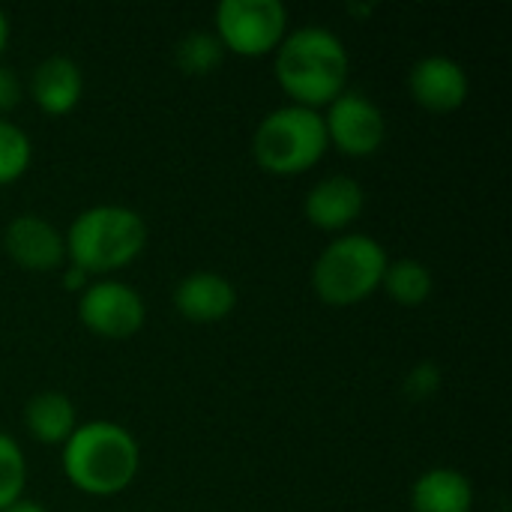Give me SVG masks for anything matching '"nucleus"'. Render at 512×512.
Segmentation results:
<instances>
[{
	"label": "nucleus",
	"instance_id": "obj_8",
	"mask_svg": "<svg viewBox=\"0 0 512 512\" xmlns=\"http://www.w3.org/2000/svg\"><path fill=\"white\" fill-rule=\"evenodd\" d=\"M321 117H324L327 144L351 159H366L378 153L387 138L384 111L360 90L339 93Z\"/></svg>",
	"mask_w": 512,
	"mask_h": 512
},
{
	"label": "nucleus",
	"instance_id": "obj_6",
	"mask_svg": "<svg viewBox=\"0 0 512 512\" xmlns=\"http://www.w3.org/2000/svg\"><path fill=\"white\" fill-rule=\"evenodd\" d=\"M213 33L237 57H264L285 39L288 9L282 0H219L213 9Z\"/></svg>",
	"mask_w": 512,
	"mask_h": 512
},
{
	"label": "nucleus",
	"instance_id": "obj_18",
	"mask_svg": "<svg viewBox=\"0 0 512 512\" xmlns=\"http://www.w3.org/2000/svg\"><path fill=\"white\" fill-rule=\"evenodd\" d=\"M30 162H33L30 135L9 117H0V186L21 180Z\"/></svg>",
	"mask_w": 512,
	"mask_h": 512
},
{
	"label": "nucleus",
	"instance_id": "obj_24",
	"mask_svg": "<svg viewBox=\"0 0 512 512\" xmlns=\"http://www.w3.org/2000/svg\"><path fill=\"white\" fill-rule=\"evenodd\" d=\"M9 36H12V24H9L6 9L0 6V57H3V51L9 48Z\"/></svg>",
	"mask_w": 512,
	"mask_h": 512
},
{
	"label": "nucleus",
	"instance_id": "obj_7",
	"mask_svg": "<svg viewBox=\"0 0 512 512\" xmlns=\"http://www.w3.org/2000/svg\"><path fill=\"white\" fill-rule=\"evenodd\" d=\"M78 321L102 339H129L147 321L144 297L120 279H93L78 294Z\"/></svg>",
	"mask_w": 512,
	"mask_h": 512
},
{
	"label": "nucleus",
	"instance_id": "obj_3",
	"mask_svg": "<svg viewBox=\"0 0 512 512\" xmlns=\"http://www.w3.org/2000/svg\"><path fill=\"white\" fill-rule=\"evenodd\" d=\"M147 234V222L138 210L126 204H93L63 231L66 264L105 279L108 273L129 267L144 252Z\"/></svg>",
	"mask_w": 512,
	"mask_h": 512
},
{
	"label": "nucleus",
	"instance_id": "obj_9",
	"mask_svg": "<svg viewBox=\"0 0 512 512\" xmlns=\"http://www.w3.org/2000/svg\"><path fill=\"white\" fill-rule=\"evenodd\" d=\"M408 93L417 105L435 114L459 111L468 102L471 78L450 54H426L408 69Z\"/></svg>",
	"mask_w": 512,
	"mask_h": 512
},
{
	"label": "nucleus",
	"instance_id": "obj_13",
	"mask_svg": "<svg viewBox=\"0 0 512 512\" xmlns=\"http://www.w3.org/2000/svg\"><path fill=\"white\" fill-rule=\"evenodd\" d=\"M30 96L51 117L72 114L84 96V72L66 54H48L30 75Z\"/></svg>",
	"mask_w": 512,
	"mask_h": 512
},
{
	"label": "nucleus",
	"instance_id": "obj_4",
	"mask_svg": "<svg viewBox=\"0 0 512 512\" xmlns=\"http://www.w3.org/2000/svg\"><path fill=\"white\" fill-rule=\"evenodd\" d=\"M327 150L330 144L321 111L294 102L267 111L252 132L255 162L276 177L306 174L324 159Z\"/></svg>",
	"mask_w": 512,
	"mask_h": 512
},
{
	"label": "nucleus",
	"instance_id": "obj_22",
	"mask_svg": "<svg viewBox=\"0 0 512 512\" xmlns=\"http://www.w3.org/2000/svg\"><path fill=\"white\" fill-rule=\"evenodd\" d=\"M63 285L69 288V291H84L87 288V273L84 270H78V267H72V264H63Z\"/></svg>",
	"mask_w": 512,
	"mask_h": 512
},
{
	"label": "nucleus",
	"instance_id": "obj_14",
	"mask_svg": "<svg viewBox=\"0 0 512 512\" xmlns=\"http://www.w3.org/2000/svg\"><path fill=\"white\" fill-rule=\"evenodd\" d=\"M411 510L414 512H471L474 510V486L468 474L459 468H429L411 486Z\"/></svg>",
	"mask_w": 512,
	"mask_h": 512
},
{
	"label": "nucleus",
	"instance_id": "obj_17",
	"mask_svg": "<svg viewBox=\"0 0 512 512\" xmlns=\"http://www.w3.org/2000/svg\"><path fill=\"white\" fill-rule=\"evenodd\" d=\"M225 60V48L213 30H189L174 45V63L186 75H210Z\"/></svg>",
	"mask_w": 512,
	"mask_h": 512
},
{
	"label": "nucleus",
	"instance_id": "obj_10",
	"mask_svg": "<svg viewBox=\"0 0 512 512\" xmlns=\"http://www.w3.org/2000/svg\"><path fill=\"white\" fill-rule=\"evenodd\" d=\"M3 249L30 273H51L66 264L63 231L39 213H18L3 231Z\"/></svg>",
	"mask_w": 512,
	"mask_h": 512
},
{
	"label": "nucleus",
	"instance_id": "obj_21",
	"mask_svg": "<svg viewBox=\"0 0 512 512\" xmlns=\"http://www.w3.org/2000/svg\"><path fill=\"white\" fill-rule=\"evenodd\" d=\"M21 96H24V84H21L18 72H15L12 66L0 63V117H3L6 111L18 108Z\"/></svg>",
	"mask_w": 512,
	"mask_h": 512
},
{
	"label": "nucleus",
	"instance_id": "obj_20",
	"mask_svg": "<svg viewBox=\"0 0 512 512\" xmlns=\"http://www.w3.org/2000/svg\"><path fill=\"white\" fill-rule=\"evenodd\" d=\"M441 387H444V372H441L432 360L417 363V366L405 375V393H408V399H414V402H426V399L438 396Z\"/></svg>",
	"mask_w": 512,
	"mask_h": 512
},
{
	"label": "nucleus",
	"instance_id": "obj_2",
	"mask_svg": "<svg viewBox=\"0 0 512 512\" xmlns=\"http://www.w3.org/2000/svg\"><path fill=\"white\" fill-rule=\"evenodd\" d=\"M63 474L72 489L90 498H114L126 492L141 471V447L135 435L111 420H87L63 444Z\"/></svg>",
	"mask_w": 512,
	"mask_h": 512
},
{
	"label": "nucleus",
	"instance_id": "obj_15",
	"mask_svg": "<svg viewBox=\"0 0 512 512\" xmlns=\"http://www.w3.org/2000/svg\"><path fill=\"white\" fill-rule=\"evenodd\" d=\"M24 429L39 444L63 447L69 441V435L78 429L75 402L57 390H42V393L30 396L24 405Z\"/></svg>",
	"mask_w": 512,
	"mask_h": 512
},
{
	"label": "nucleus",
	"instance_id": "obj_12",
	"mask_svg": "<svg viewBox=\"0 0 512 512\" xmlns=\"http://www.w3.org/2000/svg\"><path fill=\"white\" fill-rule=\"evenodd\" d=\"M171 303L177 315L192 324H219L234 312L237 288L216 270H192L174 285Z\"/></svg>",
	"mask_w": 512,
	"mask_h": 512
},
{
	"label": "nucleus",
	"instance_id": "obj_19",
	"mask_svg": "<svg viewBox=\"0 0 512 512\" xmlns=\"http://www.w3.org/2000/svg\"><path fill=\"white\" fill-rule=\"evenodd\" d=\"M24 486L27 456L9 432H0V512L12 507L18 498H24Z\"/></svg>",
	"mask_w": 512,
	"mask_h": 512
},
{
	"label": "nucleus",
	"instance_id": "obj_5",
	"mask_svg": "<svg viewBox=\"0 0 512 512\" xmlns=\"http://www.w3.org/2000/svg\"><path fill=\"white\" fill-rule=\"evenodd\" d=\"M390 255L369 234H339L312 264V291L327 306H354L381 291Z\"/></svg>",
	"mask_w": 512,
	"mask_h": 512
},
{
	"label": "nucleus",
	"instance_id": "obj_23",
	"mask_svg": "<svg viewBox=\"0 0 512 512\" xmlns=\"http://www.w3.org/2000/svg\"><path fill=\"white\" fill-rule=\"evenodd\" d=\"M3 512H48V507L39 504V501H33V498H18L12 507H6Z\"/></svg>",
	"mask_w": 512,
	"mask_h": 512
},
{
	"label": "nucleus",
	"instance_id": "obj_1",
	"mask_svg": "<svg viewBox=\"0 0 512 512\" xmlns=\"http://www.w3.org/2000/svg\"><path fill=\"white\" fill-rule=\"evenodd\" d=\"M273 54L276 81L294 105L321 111L348 90L351 54L342 36L324 24H300L288 30Z\"/></svg>",
	"mask_w": 512,
	"mask_h": 512
},
{
	"label": "nucleus",
	"instance_id": "obj_11",
	"mask_svg": "<svg viewBox=\"0 0 512 512\" xmlns=\"http://www.w3.org/2000/svg\"><path fill=\"white\" fill-rule=\"evenodd\" d=\"M366 210V189L351 174H330L318 180L303 201V213L309 225L330 234H348V228L363 216Z\"/></svg>",
	"mask_w": 512,
	"mask_h": 512
},
{
	"label": "nucleus",
	"instance_id": "obj_16",
	"mask_svg": "<svg viewBox=\"0 0 512 512\" xmlns=\"http://www.w3.org/2000/svg\"><path fill=\"white\" fill-rule=\"evenodd\" d=\"M381 291H387V297L399 306H423L435 291V276L417 258H396L387 264Z\"/></svg>",
	"mask_w": 512,
	"mask_h": 512
}]
</instances>
